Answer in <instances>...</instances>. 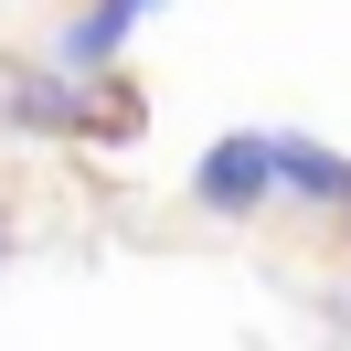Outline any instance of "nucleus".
<instances>
[{
	"mask_svg": "<svg viewBox=\"0 0 351 351\" xmlns=\"http://www.w3.org/2000/svg\"><path fill=\"white\" fill-rule=\"evenodd\" d=\"M266 171H277L287 202H308V213H341L351 202V149H330V138H266Z\"/></svg>",
	"mask_w": 351,
	"mask_h": 351,
	"instance_id": "7ed1b4c3",
	"label": "nucleus"
},
{
	"mask_svg": "<svg viewBox=\"0 0 351 351\" xmlns=\"http://www.w3.org/2000/svg\"><path fill=\"white\" fill-rule=\"evenodd\" d=\"M0 128H22V138H75V149H128L138 128H149V96L128 86V64H11L0 75Z\"/></svg>",
	"mask_w": 351,
	"mask_h": 351,
	"instance_id": "f257e3e1",
	"label": "nucleus"
},
{
	"mask_svg": "<svg viewBox=\"0 0 351 351\" xmlns=\"http://www.w3.org/2000/svg\"><path fill=\"white\" fill-rule=\"evenodd\" d=\"M0 256H11V202H0Z\"/></svg>",
	"mask_w": 351,
	"mask_h": 351,
	"instance_id": "20e7f679",
	"label": "nucleus"
},
{
	"mask_svg": "<svg viewBox=\"0 0 351 351\" xmlns=\"http://www.w3.org/2000/svg\"><path fill=\"white\" fill-rule=\"evenodd\" d=\"M341 234H351V202H341Z\"/></svg>",
	"mask_w": 351,
	"mask_h": 351,
	"instance_id": "39448f33",
	"label": "nucleus"
},
{
	"mask_svg": "<svg viewBox=\"0 0 351 351\" xmlns=\"http://www.w3.org/2000/svg\"><path fill=\"white\" fill-rule=\"evenodd\" d=\"M266 192H277V171H266V128H223L213 149L192 160V202H202V213H223V223L266 213Z\"/></svg>",
	"mask_w": 351,
	"mask_h": 351,
	"instance_id": "f03ea898",
	"label": "nucleus"
}]
</instances>
